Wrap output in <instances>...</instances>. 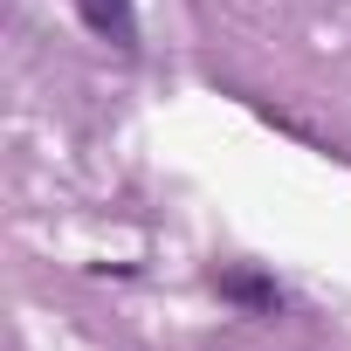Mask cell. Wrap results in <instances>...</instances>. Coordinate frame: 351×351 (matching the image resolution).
I'll use <instances>...</instances> for the list:
<instances>
[{"label":"cell","mask_w":351,"mask_h":351,"mask_svg":"<svg viewBox=\"0 0 351 351\" xmlns=\"http://www.w3.org/2000/svg\"><path fill=\"white\" fill-rule=\"evenodd\" d=\"M76 14L90 35L117 42V49H138V14H131V0H76Z\"/></svg>","instance_id":"7a4b0ae2"},{"label":"cell","mask_w":351,"mask_h":351,"mask_svg":"<svg viewBox=\"0 0 351 351\" xmlns=\"http://www.w3.org/2000/svg\"><path fill=\"white\" fill-rule=\"evenodd\" d=\"M221 296L234 310H248V317H276L282 310V289L269 276H255V269H221Z\"/></svg>","instance_id":"6da1fadb"}]
</instances>
